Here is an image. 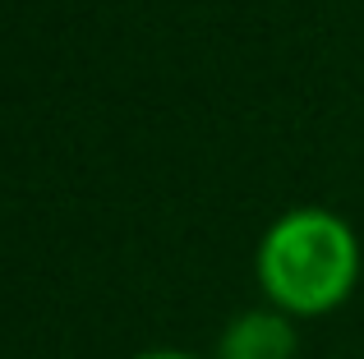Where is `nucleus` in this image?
Listing matches in <instances>:
<instances>
[{
  "label": "nucleus",
  "mask_w": 364,
  "mask_h": 359,
  "mask_svg": "<svg viewBox=\"0 0 364 359\" xmlns=\"http://www.w3.org/2000/svg\"><path fill=\"white\" fill-rule=\"evenodd\" d=\"M254 277L267 304L300 318H323L350 299L360 281V240L346 216L328 207H291L263 231Z\"/></svg>",
  "instance_id": "obj_1"
},
{
  "label": "nucleus",
  "mask_w": 364,
  "mask_h": 359,
  "mask_svg": "<svg viewBox=\"0 0 364 359\" xmlns=\"http://www.w3.org/2000/svg\"><path fill=\"white\" fill-rule=\"evenodd\" d=\"M300 355V327L291 314L258 304L235 314L217 336L213 359H295Z\"/></svg>",
  "instance_id": "obj_2"
},
{
  "label": "nucleus",
  "mask_w": 364,
  "mask_h": 359,
  "mask_svg": "<svg viewBox=\"0 0 364 359\" xmlns=\"http://www.w3.org/2000/svg\"><path fill=\"white\" fill-rule=\"evenodd\" d=\"M129 359H198V355H189V350H139Z\"/></svg>",
  "instance_id": "obj_3"
}]
</instances>
